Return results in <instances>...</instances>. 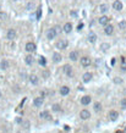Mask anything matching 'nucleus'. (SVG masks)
<instances>
[{"label": "nucleus", "mask_w": 126, "mask_h": 133, "mask_svg": "<svg viewBox=\"0 0 126 133\" xmlns=\"http://www.w3.org/2000/svg\"><path fill=\"white\" fill-rule=\"evenodd\" d=\"M43 103H44V99H43V96L36 98V99L33 100V104H34V106H37V107L42 106V105H43Z\"/></svg>", "instance_id": "9d476101"}, {"label": "nucleus", "mask_w": 126, "mask_h": 133, "mask_svg": "<svg viewBox=\"0 0 126 133\" xmlns=\"http://www.w3.org/2000/svg\"><path fill=\"white\" fill-rule=\"evenodd\" d=\"M36 50V44L34 43H32V42H29L26 44V51H28V53H32V51H34Z\"/></svg>", "instance_id": "9b49d317"}, {"label": "nucleus", "mask_w": 126, "mask_h": 133, "mask_svg": "<svg viewBox=\"0 0 126 133\" xmlns=\"http://www.w3.org/2000/svg\"><path fill=\"white\" fill-rule=\"evenodd\" d=\"M55 36H56V33H55V31H54V28H50L47 31V38L49 39V40H51V39L55 38Z\"/></svg>", "instance_id": "1a4fd4ad"}, {"label": "nucleus", "mask_w": 126, "mask_h": 133, "mask_svg": "<svg viewBox=\"0 0 126 133\" xmlns=\"http://www.w3.org/2000/svg\"><path fill=\"white\" fill-rule=\"evenodd\" d=\"M56 48L60 49V50L66 49V48H68V42H66V40H59L58 43H56Z\"/></svg>", "instance_id": "7ed1b4c3"}, {"label": "nucleus", "mask_w": 126, "mask_h": 133, "mask_svg": "<svg viewBox=\"0 0 126 133\" xmlns=\"http://www.w3.org/2000/svg\"><path fill=\"white\" fill-rule=\"evenodd\" d=\"M104 33L107 36H111L114 33V27L111 25H105V28H104Z\"/></svg>", "instance_id": "20e7f679"}, {"label": "nucleus", "mask_w": 126, "mask_h": 133, "mask_svg": "<svg viewBox=\"0 0 126 133\" xmlns=\"http://www.w3.org/2000/svg\"><path fill=\"white\" fill-rule=\"evenodd\" d=\"M117 117H119L117 111H115V110H111V111L109 112V120H110V121H116Z\"/></svg>", "instance_id": "6e6552de"}, {"label": "nucleus", "mask_w": 126, "mask_h": 133, "mask_svg": "<svg viewBox=\"0 0 126 133\" xmlns=\"http://www.w3.org/2000/svg\"><path fill=\"white\" fill-rule=\"evenodd\" d=\"M64 72H65V75H66L68 77L74 76V71H72L71 65H65V66H64Z\"/></svg>", "instance_id": "f03ea898"}, {"label": "nucleus", "mask_w": 126, "mask_h": 133, "mask_svg": "<svg viewBox=\"0 0 126 133\" xmlns=\"http://www.w3.org/2000/svg\"><path fill=\"white\" fill-rule=\"evenodd\" d=\"M54 31H55V33H56V34H59V32H60V27H59V26L54 27Z\"/></svg>", "instance_id": "72a5a7b5"}, {"label": "nucleus", "mask_w": 126, "mask_h": 133, "mask_svg": "<svg viewBox=\"0 0 126 133\" xmlns=\"http://www.w3.org/2000/svg\"><path fill=\"white\" fill-rule=\"evenodd\" d=\"M92 77H93V75H92L91 72H86V73L82 76V79H83L85 83H87V82H89V81L92 79Z\"/></svg>", "instance_id": "f8f14e48"}, {"label": "nucleus", "mask_w": 126, "mask_h": 133, "mask_svg": "<svg viewBox=\"0 0 126 133\" xmlns=\"http://www.w3.org/2000/svg\"><path fill=\"white\" fill-rule=\"evenodd\" d=\"M26 8H27V10H31V9H33V8H34V4H33V3H28V4H27V6H26Z\"/></svg>", "instance_id": "c85d7f7f"}, {"label": "nucleus", "mask_w": 126, "mask_h": 133, "mask_svg": "<svg viewBox=\"0 0 126 133\" xmlns=\"http://www.w3.org/2000/svg\"><path fill=\"white\" fill-rule=\"evenodd\" d=\"M39 116H40V118H43V120H50V115H49V111H42Z\"/></svg>", "instance_id": "6ab92c4d"}, {"label": "nucleus", "mask_w": 126, "mask_h": 133, "mask_svg": "<svg viewBox=\"0 0 126 133\" xmlns=\"http://www.w3.org/2000/svg\"><path fill=\"white\" fill-rule=\"evenodd\" d=\"M91 101H92V98H91L89 95H85V96L81 99V103H82L83 105H88Z\"/></svg>", "instance_id": "dca6fc26"}, {"label": "nucleus", "mask_w": 126, "mask_h": 133, "mask_svg": "<svg viewBox=\"0 0 126 133\" xmlns=\"http://www.w3.org/2000/svg\"><path fill=\"white\" fill-rule=\"evenodd\" d=\"M71 16H72V17H76V12H75V11H71Z\"/></svg>", "instance_id": "c9c22d12"}, {"label": "nucleus", "mask_w": 126, "mask_h": 133, "mask_svg": "<svg viewBox=\"0 0 126 133\" xmlns=\"http://www.w3.org/2000/svg\"><path fill=\"white\" fill-rule=\"evenodd\" d=\"M88 40H89V43H96V40H97V34H96V33H91V34L88 36Z\"/></svg>", "instance_id": "412c9836"}, {"label": "nucleus", "mask_w": 126, "mask_h": 133, "mask_svg": "<svg viewBox=\"0 0 126 133\" xmlns=\"http://www.w3.org/2000/svg\"><path fill=\"white\" fill-rule=\"evenodd\" d=\"M114 82H115L116 84H120V83L122 82V79H121V78H119V77H115V78H114Z\"/></svg>", "instance_id": "cd10ccee"}, {"label": "nucleus", "mask_w": 126, "mask_h": 133, "mask_svg": "<svg viewBox=\"0 0 126 133\" xmlns=\"http://www.w3.org/2000/svg\"><path fill=\"white\" fill-rule=\"evenodd\" d=\"M6 38L10 39V40L15 39L16 38V31H15V29H9L8 33H6Z\"/></svg>", "instance_id": "423d86ee"}, {"label": "nucleus", "mask_w": 126, "mask_h": 133, "mask_svg": "<svg viewBox=\"0 0 126 133\" xmlns=\"http://www.w3.org/2000/svg\"><path fill=\"white\" fill-rule=\"evenodd\" d=\"M61 55L59 54V53H54L53 54V61L55 62V64H59V62H61Z\"/></svg>", "instance_id": "2eb2a0df"}, {"label": "nucleus", "mask_w": 126, "mask_h": 133, "mask_svg": "<svg viewBox=\"0 0 126 133\" xmlns=\"http://www.w3.org/2000/svg\"><path fill=\"white\" fill-rule=\"evenodd\" d=\"M122 3L120 1V0H115L114 3H113V8L116 10V11H120V10H122Z\"/></svg>", "instance_id": "0eeeda50"}, {"label": "nucleus", "mask_w": 126, "mask_h": 133, "mask_svg": "<svg viewBox=\"0 0 126 133\" xmlns=\"http://www.w3.org/2000/svg\"><path fill=\"white\" fill-rule=\"evenodd\" d=\"M80 117H81L82 120H88V118L91 117V112H89L88 110H82V111L80 112Z\"/></svg>", "instance_id": "39448f33"}, {"label": "nucleus", "mask_w": 126, "mask_h": 133, "mask_svg": "<svg viewBox=\"0 0 126 133\" xmlns=\"http://www.w3.org/2000/svg\"><path fill=\"white\" fill-rule=\"evenodd\" d=\"M64 32L65 33H71V31H72V25L70 23V22H68V23H65V26H64Z\"/></svg>", "instance_id": "a211bd4d"}, {"label": "nucleus", "mask_w": 126, "mask_h": 133, "mask_svg": "<svg viewBox=\"0 0 126 133\" xmlns=\"http://www.w3.org/2000/svg\"><path fill=\"white\" fill-rule=\"evenodd\" d=\"M39 65H40V66H45V65H47V60H45V57H43V56L39 57Z\"/></svg>", "instance_id": "b1692460"}, {"label": "nucleus", "mask_w": 126, "mask_h": 133, "mask_svg": "<svg viewBox=\"0 0 126 133\" xmlns=\"http://www.w3.org/2000/svg\"><path fill=\"white\" fill-rule=\"evenodd\" d=\"M120 104H121V107H124V109H126V99H122Z\"/></svg>", "instance_id": "7c9ffc66"}, {"label": "nucleus", "mask_w": 126, "mask_h": 133, "mask_svg": "<svg viewBox=\"0 0 126 133\" xmlns=\"http://www.w3.org/2000/svg\"><path fill=\"white\" fill-rule=\"evenodd\" d=\"M107 11H108L107 4H102V5H100V12H102V14H105Z\"/></svg>", "instance_id": "393cba45"}, {"label": "nucleus", "mask_w": 126, "mask_h": 133, "mask_svg": "<svg viewBox=\"0 0 126 133\" xmlns=\"http://www.w3.org/2000/svg\"><path fill=\"white\" fill-rule=\"evenodd\" d=\"M0 66H1V68H6V67L9 66V65H8V61H5V60L1 61V65H0Z\"/></svg>", "instance_id": "bb28decb"}, {"label": "nucleus", "mask_w": 126, "mask_h": 133, "mask_svg": "<svg viewBox=\"0 0 126 133\" xmlns=\"http://www.w3.org/2000/svg\"><path fill=\"white\" fill-rule=\"evenodd\" d=\"M69 57H70V60L71 61H74V62H76L78 59V53L77 51H71L70 53V55H69Z\"/></svg>", "instance_id": "ddd939ff"}, {"label": "nucleus", "mask_w": 126, "mask_h": 133, "mask_svg": "<svg viewBox=\"0 0 126 133\" xmlns=\"http://www.w3.org/2000/svg\"><path fill=\"white\" fill-rule=\"evenodd\" d=\"M121 70H122L124 72H126V61L122 62V65H121Z\"/></svg>", "instance_id": "2f4dec72"}, {"label": "nucleus", "mask_w": 126, "mask_h": 133, "mask_svg": "<svg viewBox=\"0 0 126 133\" xmlns=\"http://www.w3.org/2000/svg\"><path fill=\"white\" fill-rule=\"evenodd\" d=\"M119 26H120V28H125V27H126V22H125V21H121V22L119 23Z\"/></svg>", "instance_id": "c756f323"}, {"label": "nucleus", "mask_w": 126, "mask_h": 133, "mask_svg": "<svg viewBox=\"0 0 126 133\" xmlns=\"http://www.w3.org/2000/svg\"><path fill=\"white\" fill-rule=\"evenodd\" d=\"M40 14H42V11H40V8H39L38 11H37V19H40Z\"/></svg>", "instance_id": "f704fd0d"}, {"label": "nucleus", "mask_w": 126, "mask_h": 133, "mask_svg": "<svg viewBox=\"0 0 126 133\" xmlns=\"http://www.w3.org/2000/svg\"><path fill=\"white\" fill-rule=\"evenodd\" d=\"M70 93V88L68 86H62L60 88V94L61 95H68Z\"/></svg>", "instance_id": "f3484780"}, {"label": "nucleus", "mask_w": 126, "mask_h": 133, "mask_svg": "<svg viewBox=\"0 0 126 133\" xmlns=\"http://www.w3.org/2000/svg\"><path fill=\"white\" fill-rule=\"evenodd\" d=\"M93 109H94V111L96 112H100L102 111V104L100 103H94V105H93Z\"/></svg>", "instance_id": "5701e85b"}, {"label": "nucleus", "mask_w": 126, "mask_h": 133, "mask_svg": "<svg viewBox=\"0 0 126 133\" xmlns=\"http://www.w3.org/2000/svg\"><path fill=\"white\" fill-rule=\"evenodd\" d=\"M81 65L83 67H88V66H91V64H92V61H91V59L88 56H83V57H81Z\"/></svg>", "instance_id": "f257e3e1"}, {"label": "nucleus", "mask_w": 126, "mask_h": 133, "mask_svg": "<svg viewBox=\"0 0 126 133\" xmlns=\"http://www.w3.org/2000/svg\"><path fill=\"white\" fill-rule=\"evenodd\" d=\"M29 82H31L32 84H37V83H38V77L36 76V75H31V76H29Z\"/></svg>", "instance_id": "aec40b11"}, {"label": "nucleus", "mask_w": 126, "mask_h": 133, "mask_svg": "<svg viewBox=\"0 0 126 133\" xmlns=\"http://www.w3.org/2000/svg\"><path fill=\"white\" fill-rule=\"evenodd\" d=\"M53 110H54V111H60V110H61V109H60V105H59V104H54V105H53Z\"/></svg>", "instance_id": "a878e982"}, {"label": "nucleus", "mask_w": 126, "mask_h": 133, "mask_svg": "<svg viewBox=\"0 0 126 133\" xmlns=\"http://www.w3.org/2000/svg\"><path fill=\"white\" fill-rule=\"evenodd\" d=\"M16 122H17V123H21L22 121H21V118H17V120H16Z\"/></svg>", "instance_id": "e433bc0d"}, {"label": "nucleus", "mask_w": 126, "mask_h": 133, "mask_svg": "<svg viewBox=\"0 0 126 133\" xmlns=\"http://www.w3.org/2000/svg\"><path fill=\"white\" fill-rule=\"evenodd\" d=\"M98 22H99V25H102V26H105V25H108V22H109V19H108L107 16L104 15V16L99 17V20H98Z\"/></svg>", "instance_id": "4468645a"}, {"label": "nucleus", "mask_w": 126, "mask_h": 133, "mask_svg": "<svg viewBox=\"0 0 126 133\" xmlns=\"http://www.w3.org/2000/svg\"><path fill=\"white\" fill-rule=\"evenodd\" d=\"M25 62H26L28 66H31V65L33 64V56H31V55H27V56L25 57Z\"/></svg>", "instance_id": "4be33fe9"}, {"label": "nucleus", "mask_w": 126, "mask_h": 133, "mask_svg": "<svg viewBox=\"0 0 126 133\" xmlns=\"http://www.w3.org/2000/svg\"><path fill=\"white\" fill-rule=\"evenodd\" d=\"M110 64H111V66H114V65L116 64V59H115V57H113V59H111V61H110Z\"/></svg>", "instance_id": "473e14b6"}, {"label": "nucleus", "mask_w": 126, "mask_h": 133, "mask_svg": "<svg viewBox=\"0 0 126 133\" xmlns=\"http://www.w3.org/2000/svg\"><path fill=\"white\" fill-rule=\"evenodd\" d=\"M0 96H1V92H0Z\"/></svg>", "instance_id": "4c0bfd02"}]
</instances>
